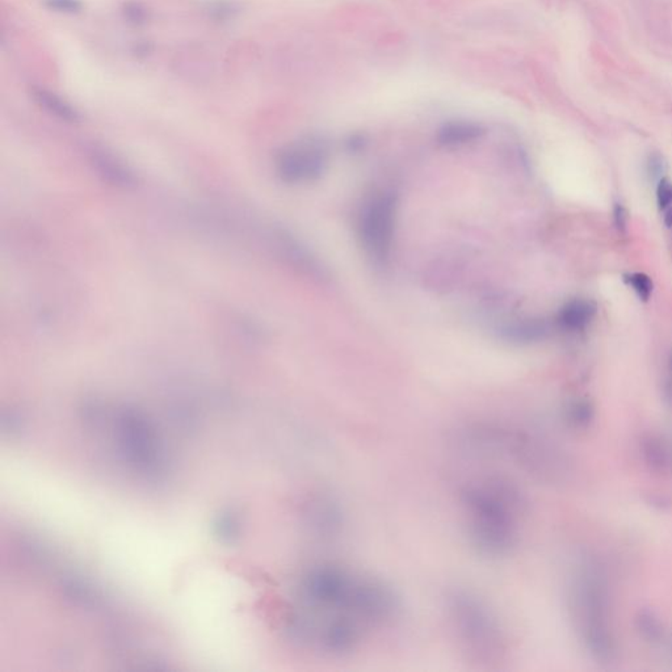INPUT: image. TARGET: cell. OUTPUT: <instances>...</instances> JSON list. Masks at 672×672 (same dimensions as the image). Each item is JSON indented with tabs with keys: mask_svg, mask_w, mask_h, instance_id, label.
I'll return each instance as SVG.
<instances>
[{
	"mask_svg": "<svg viewBox=\"0 0 672 672\" xmlns=\"http://www.w3.org/2000/svg\"><path fill=\"white\" fill-rule=\"evenodd\" d=\"M85 155L90 166L103 182L123 189L134 188L138 184V176L134 169L107 146L91 143L87 146Z\"/></svg>",
	"mask_w": 672,
	"mask_h": 672,
	"instance_id": "8992f818",
	"label": "cell"
},
{
	"mask_svg": "<svg viewBox=\"0 0 672 672\" xmlns=\"http://www.w3.org/2000/svg\"><path fill=\"white\" fill-rule=\"evenodd\" d=\"M547 331V324L541 319H518L504 324L501 328V335L512 343L528 344L543 340Z\"/></svg>",
	"mask_w": 672,
	"mask_h": 672,
	"instance_id": "8fae6325",
	"label": "cell"
},
{
	"mask_svg": "<svg viewBox=\"0 0 672 672\" xmlns=\"http://www.w3.org/2000/svg\"><path fill=\"white\" fill-rule=\"evenodd\" d=\"M598 313V306L591 300L575 298L560 308L557 321L567 331H583Z\"/></svg>",
	"mask_w": 672,
	"mask_h": 672,
	"instance_id": "9c48e42d",
	"label": "cell"
},
{
	"mask_svg": "<svg viewBox=\"0 0 672 672\" xmlns=\"http://www.w3.org/2000/svg\"><path fill=\"white\" fill-rule=\"evenodd\" d=\"M45 6L59 14H79L83 10L82 0H45Z\"/></svg>",
	"mask_w": 672,
	"mask_h": 672,
	"instance_id": "5bb4252c",
	"label": "cell"
},
{
	"mask_svg": "<svg viewBox=\"0 0 672 672\" xmlns=\"http://www.w3.org/2000/svg\"><path fill=\"white\" fill-rule=\"evenodd\" d=\"M32 96L42 109H45L46 112L50 113L56 118L70 124L81 123L82 114L79 111L67 100L56 95V92H52L46 88H33Z\"/></svg>",
	"mask_w": 672,
	"mask_h": 672,
	"instance_id": "30bf717a",
	"label": "cell"
},
{
	"mask_svg": "<svg viewBox=\"0 0 672 672\" xmlns=\"http://www.w3.org/2000/svg\"><path fill=\"white\" fill-rule=\"evenodd\" d=\"M485 129L472 121H450L441 126L437 132L436 140L440 146L456 149L482 138Z\"/></svg>",
	"mask_w": 672,
	"mask_h": 672,
	"instance_id": "ba28073f",
	"label": "cell"
},
{
	"mask_svg": "<svg viewBox=\"0 0 672 672\" xmlns=\"http://www.w3.org/2000/svg\"><path fill=\"white\" fill-rule=\"evenodd\" d=\"M397 198L389 191H375L365 198L357 216V235L366 256L384 264L392 253L397 221Z\"/></svg>",
	"mask_w": 672,
	"mask_h": 672,
	"instance_id": "3957f363",
	"label": "cell"
},
{
	"mask_svg": "<svg viewBox=\"0 0 672 672\" xmlns=\"http://www.w3.org/2000/svg\"><path fill=\"white\" fill-rule=\"evenodd\" d=\"M469 533L486 554H503L515 540V494L501 482L473 486L465 492Z\"/></svg>",
	"mask_w": 672,
	"mask_h": 672,
	"instance_id": "7a4b0ae2",
	"label": "cell"
},
{
	"mask_svg": "<svg viewBox=\"0 0 672 672\" xmlns=\"http://www.w3.org/2000/svg\"><path fill=\"white\" fill-rule=\"evenodd\" d=\"M123 14H124L125 20H127V23L134 24V25H143L150 19L149 11L142 4L136 3V1H129V3L124 4Z\"/></svg>",
	"mask_w": 672,
	"mask_h": 672,
	"instance_id": "4fadbf2b",
	"label": "cell"
},
{
	"mask_svg": "<svg viewBox=\"0 0 672 672\" xmlns=\"http://www.w3.org/2000/svg\"><path fill=\"white\" fill-rule=\"evenodd\" d=\"M657 200L659 209L664 210L672 207V182L667 178L659 180L657 188Z\"/></svg>",
	"mask_w": 672,
	"mask_h": 672,
	"instance_id": "9a60e30c",
	"label": "cell"
},
{
	"mask_svg": "<svg viewBox=\"0 0 672 672\" xmlns=\"http://www.w3.org/2000/svg\"><path fill=\"white\" fill-rule=\"evenodd\" d=\"M272 237L276 250L280 252L288 264L314 279H323L326 276L324 266L317 256H314L313 252L289 231L276 229L273 230Z\"/></svg>",
	"mask_w": 672,
	"mask_h": 672,
	"instance_id": "52a82bcc",
	"label": "cell"
},
{
	"mask_svg": "<svg viewBox=\"0 0 672 672\" xmlns=\"http://www.w3.org/2000/svg\"><path fill=\"white\" fill-rule=\"evenodd\" d=\"M328 149L319 138H304L282 147L275 158V171L285 184L318 180L328 166Z\"/></svg>",
	"mask_w": 672,
	"mask_h": 672,
	"instance_id": "5b68a950",
	"label": "cell"
},
{
	"mask_svg": "<svg viewBox=\"0 0 672 672\" xmlns=\"http://www.w3.org/2000/svg\"><path fill=\"white\" fill-rule=\"evenodd\" d=\"M664 222H666V224H667V226H669V227H671V226H672V207H670V209L667 210V213H666V216H664Z\"/></svg>",
	"mask_w": 672,
	"mask_h": 672,
	"instance_id": "ffe728a7",
	"label": "cell"
},
{
	"mask_svg": "<svg viewBox=\"0 0 672 672\" xmlns=\"http://www.w3.org/2000/svg\"><path fill=\"white\" fill-rule=\"evenodd\" d=\"M449 609L462 642L478 657L490 659L502 649V636L496 620L476 598L457 594L450 599Z\"/></svg>",
	"mask_w": 672,
	"mask_h": 672,
	"instance_id": "277c9868",
	"label": "cell"
},
{
	"mask_svg": "<svg viewBox=\"0 0 672 672\" xmlns=\"http://www.w3.org/2000/svg\"><path fill=\"white\" fill-rule=\"evenodd\" d=\"M210 14L217 20H226L229 17H233V14H235V10L229 3H217L216 6L211 7Z\"/></svg>",
	"mask_w": 672,
	"mask_h": 672,
	"instance_id": "e0dca14e",
	"label": "cell"
},
{
	"mask_svg": "<svg viewBox=\"0 0 672 672\" xmlns=\"http://www.w3.org/2000/svg\"><path fill=\"white\" fill-rule=\"evenodd\" d=\"M647 172L651 176V179H662V175L666 171V160L659 153H651L647 158Z\"/></svg>",
	"mask_w": 672,
	"mask_h": 672,
	"instance_id": "2e32d148",
	"label": "cell"
},
{
	"mask_svg": "<svg viewBox=\"0 0 672 672\" xmlns=\"http://www.w3.org/2000/svg\"><path fill=\"white\" fill-rule=\"evenodd\" d=\"M151 50H153V46H151L150 43H147V42H142V43H138V45L136 46V50H134V52H136V54H138V56H147L149 53H151Z\"/></svg>",
	"mask_w": 672,
	"mask_h": 672,
	"instance_id": "d6986e66",
	"label": "cell"
},
{
	"mask_svg": "<svg viewBox=\"0 0 672 672\" xmlns=\"http://www.w3.org/2000/svg\"><path fill=\"white\" fill-rule=\"evenodd\" d=\"M613 221L618 231H625L628 224V213L622 204L616 202L613 207Z\"/></svg>",
	"mask_w": 672,
	"mask_h": 672,
	"instance_id": "ac0fdd59",
	"label": "cell"
},
{
	"mask_svg": "<svg viewBox=\"0 0 672 672\" xmlns=\"http://www.w3.org/2000/svg\"><path fill=\"white\" fill-rule=\"evenodd\" d=\"M289 631L300 644L342 655L366 633L392 621L399 611L395 594L373 578L335 566L308 570L298 585Z\"/></svg>",
	"mask_w": 672,
	"mask_h": 672,
	"instance_id": "6da1fadb",
	"label": "cell"
},
{
	"mask_svg": "<svg viewBox=\"0 0 672 672\" xmlns=\"http://www.w3.org/2000/svg\"><path fill=\"white\" fill-rule=\"evenodd\" d=\"M624 281L636 292L641 301L647 302L650 300L654 285H653V280L646 273L642 272L628 273L624 276Z\"/></svg>",
	"mask_w": 672,
	"mask_h": 672,
	"instance_id": "7c38bea8",
	"label": "cell"
}]
</instances>
